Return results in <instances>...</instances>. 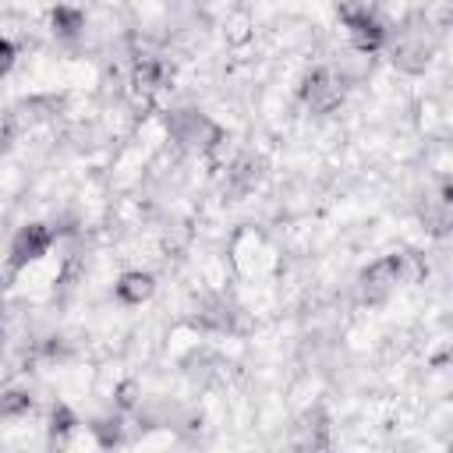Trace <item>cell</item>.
I'll return each mask as SVG.
<instances>
[{
    "mask_svg": "<svg viewBox=\"0 0 453 453\" xmlns=\"http://www.w3.org/2000/svg\"><path fill=\"white\" fill-rule=\"evenodd\" d=\"M400 276H403V255H382V258H375V262L357 276V294H361V301H368V304L386 301V297L396 290Z\"/></svg>",
    "mask_w": 453,
    "mask_h": 453,
    "instance_id": "obj_1",
    "label": "cell"
},
{
    "mask_svg": "<svg viewBox=\"0 0 453 453\" xmlns=\"http://www.w3.org/2000/svg\"><path fill=\"white\" fill-rule=\"evenodd\" d=\"M340 14H343V25H347V32H350L354 50H361V53H375V50L386 42V25L372 14L368 4H343Z\"/></svg>",
    "mask_w": 453,
    "mask_h": 453,
    "instance_id": "obj_2",
    "label": "cell"
},
{
    "mask_svg": "<svg viewBox=\"0 0 453 453\" xmlns=\"http://www.w3.org/2000/svg\"><path fill=\"white\" fill-rule=\"evenodd\" d=\"M347 81H343V74H336L333 67H319V71H311L308 78H304V88H301V96H304V103L315 110V113H329V110H336L340 103H343V88Z\"/></svg>",
    "mask_w": 453,
    "mask_h": 453,
    "instance_id": "obj_3",
    "label": "cell"
},
{
    "mask_svg": "<svg viewBox=\"0 0 453 453\" xmlns=\"http://www.w3.org/2000/svg\"><path fill=\"white\" fill-rule=\"evenodd\" d=\"M50 244H53V230L46 226V223H28V226H21L18 234H14V241H11V269H25L28 262H35V258H42L46 251H50Z\"/></svg>",
    "mask_w": 453,
    "mask_h": 453,
    "instance_id": "obj_4",
    "label": "cell"
},
{
    "mask_svg": "<svg viewBox=\"0 0 453 453\" xmlns=\"http://www.w3.org/2000/svg\"><path fill=\"white\" fill-rule=\"evenodd\" d=\"M170 134H173L184 149H205V145H212V142L219 138V127H216L209 117L195 113V110H180V113L170 120Z\"/></svg>",
    "mask_w": 453,
    "mask_h": 453,
    "instance_id": "obj_5",
    "label": "cell"
},
{
    "mask_svg": "<svg viewBox=\"0 0 453 453\" xmlns=\"http://www.w3.org/2000/svg\"><path fill=\"white\" fill-rule=\"evenodd\" d=\"M113 294H117L120 304L134 308V304H142V301H149V297L156 294V280H152V273L131 269V273H124V276L113 283Z\"/></svg>",
    "mask_w": 453,
    "mask_h": 453,
    "instance_id": "obj_6",
    "label": "cell"
},
{
    "mask_svg": "<svg viewBox=\"0 0 453 453\" xmlns=\"http://www.w3.org/2000/svg\"><path fill=\"white\" fill-rule=\"evenodd\" d=\"M81 25H85L81 11H74V7H57V11H53V32H57V35L74 39V35L81 32Z\"/></svg>",
    "mask_w": 453,
    "mask_h": 453,
    "instance_id": "obj_7",
    "label": "cell"
},
{
    "mask_svg": "<svg viewBox=\"0 0 453 453\" xmlns=\"http://www.w3.org/2000/svg\"><path fill=\"white\" fill-rule=\"evenodd\" d=\"M32 407V396L25 389H4L0 393V418H18Z\"/></svg>",
    "mask_w": 453,
    "mask_h": 453,
    "instance_id": "obj_8",
    "label": "cell"
},
{
    "mask_svg": "<svg viewBox=\"0 0 453 453\" xmlns=\"http://www.w3.org/2000/svg\"><path fill=\"white\" fill-rule=\"evenodd\" d=\"M14 60H18V50H14V42L11 39H0V78L14 67Z\"/></svg>",
    "mask_w": 453,
    "mask_h": 453,
    "instance_id": "obj_9",
    "label": "cell"
},
{
    "mask_svg": "<svg viewBox=\"0 0 453 453\" xmlns=\"http://www.w3.org/2000/svg\"><path fill=\"white\" fill-rule=\"evenodd\" d=\"M117 400H120L124 407H131V403H134V382H124V386H120V396H117Z\"/></svg>",
    "mask_w": 453,
    "mask_h": 453,
    "instance_id": "obj_10",
    "label": "cell"
}]
</instances>
